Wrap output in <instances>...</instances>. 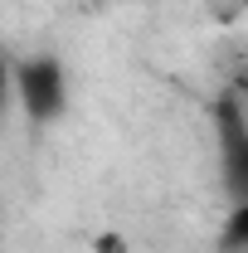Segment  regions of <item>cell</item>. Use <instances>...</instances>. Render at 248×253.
<instances>
[{
    "mask_svg": "<svg viewBox=\"0 0 248 253\" xmlns=\"http://www.w3.org/2000/svg\"><path fill=\"white\" fill-rule=\"evenodd\" d=\"M15 97L25 107L30 122H54L68 102V73L54 54H39V59H25L15 68Z\"/></svg>",
    "mask_w": 248,
    "mask_h": 253,
    "instance_id": "obj_1",
    "label": "cell"
},
{
    "mask_svg": "<svg viewBox=\"0 0 248 253\" xmlns=\"http://www.w3.org/2000/svg\"><path fill=\"white\" fill-rule=\"evenodd\" d=\"M93 253H126L122 234H97V239H93Z\"/></svg>",
    "mask_w": 248,
    "mask_h": 253,
    "instance_id": "obj_2",
    "label": "cell"
},
{
    "mask_svg": "<svg viewBox=\"0 0 248 253\" xmlns=\"http://www.w3.org/2000/svg\"><path fill=\"white\" fill-rule=\"evenodd\" d=\"M0 93H5V68H0Z\"/></svg>",
    "mask_w": 248,
    "mask_h": 253,
    "instance_id": "obj_3",
    "label": "cell"
}]
</instances>
